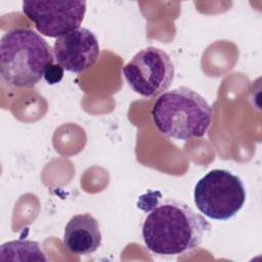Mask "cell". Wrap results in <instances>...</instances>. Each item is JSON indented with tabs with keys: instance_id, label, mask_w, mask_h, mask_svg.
Here are the masks:
<instances>
[{
	"instance_id": "5b68a950",
	"label": "cell",
	"mask_w": 262,
	"mask_h": 262,
	"mask_svg": "<svg viewBox=\"0 0 262 262\" xmlns=\"http://www.w3.org/2000/svg\"><path fill=\"white\" fill-rule=\"evenodd\" d=\"M131 89L144 97L157 96L174 80V64L170 56L154 46L138 51L122 70Z\"/></svg>"
},
{
	"instance_id": "7a4b0ae2",
	"label": "cell",
	"mask_w": 262,
	"mask_h": 262,
	"mask_svg": "<svg viewBox=\"0 0 262 262\" xmlns=\"http://www.w3.org/2000/svg\"><path fill=\"white\" fill-rule=\"evenodd\" d=\"M54 61L48 42L29 28H14L0 41V74L14 87H34Z\"/></svg>"
},
{
	"instance_id": "9c48e42d",
	"label": "cell",
	"mask_w": 262,
	"mask_h": 262,
	"mask_svg": "<svg viewBox=\"0 0 262 262\" xmlns=\"http://www.w3.org/2000/svg\"><path fill=\"white\" fill-rule=\"evenodd\" d=\"M0 254H27L31 260L47 261V258L40 249L39 244L37 242L28 239H17L2 244L0 248Z\"/></svg>"
},
{
	"instance_id": "8992f818",
	"label": "cell",
	"mask_w": 262,
	"mask_h": 262,
	"mask_svg": "<svg viewBox=\"0 0 262 262\" xmlns=\"http://www.w3.org/2000/svg\"><path fill=\"white\" fill-rule=\"evenodd\" d=\"M21 9L39 33L58 38L80 28L86 12V1L26 0Z\"/></svg>"
},
{
	"instance_id": "3957f363",
	"label": "cell",
	"mask_w": 262,
	"mask_h": 262,
	"mask_svg": "<svg viewBox=\"0 0 262 262\" xmlns=\"http://www.w3.org/2000/svg\"><path fill=\"white\" fill-rule=\"evenodd\" d=\"M150 115L160 133L185 141L207 133L213 111L201 94L181 86L163 92L154 102Z\"/></svg>"
},
{
	"instance_id": "ba28073f",
	"label": "cell",
	"mask_w": 262,
	"mask_h": 262,
	"mask_svg": "<svg viewBox=\"0 0 262 262\" xmlns=\"http://www.w3.org/2000/svg\"><path fill=\"white\" fill-rule=\"evenodd\" d=\"M98 221L89 213L73 216L63 231V245L74 255L86 256L94 253L101 245Z\"/></svg>"
},
{
	"instance_id": "30bf717a",
	"label": "cell",
	"mask_w": 262,
	"mask_h": 262,
	"mask_svg": "<svg viewBox=\"0 0 262 262\" xmlns=\"http://www.w3.org/2000/svg\"><path fill=\"white\" fill-rule=\"evenodd\" d=\"M63 69L57 63H52L51 66H49L45 73H44V79L46 80V82L48 84H56L59 83L63 77Z\"/></svg>"
},
{
	"instance_id": "52a82bcc",
	"label": "cell",
	"mask_w": 262,
	"mask_h": 262,
	"mask_svg": "<svg viewBox=\"0 0 262 262\" xmlns=\"http://www.w3.org/2000/svg\"><path fill=\"white\" fill-rule=\"evenodd\" d=\"M100 54L98 40L86 28H78L58 37L53 45L56 62L66 71L79 74L90 69Z\"/></svg>"
},
{
	"instance_id": "6da1fadb",
	"label": "cell",
	"mask_w": 262,
	"mask_h": 262,
	"mask_svg": "<svg viewBox=\"0 0 262 262\" xmlns=\"http://www.w3.org/2000/svg\"><path fill=\"white\" fill-rule=\"evenodd\" d=\"M211 224L183 202L165 199L146 214L141 235L145 247L160 256H179L200 247Z\"/></svg>"
},
{
	"instance_id": "277c9868",
	"label": "cell",
	"mask_w": 262,
	"mask_h": 262,
	"mask_svg": "<svg viewBox=\"0 0 262 262\" xmlns=\"http://www.w3.org/2000/svg\"><path fill=\"white\" fill-rule=\"evenodd\" d=\"M193 202L206 217L225 221L232 218L246 202L242 179L224 169H213L195 184Z\"/></svg>"
}]
</instances>
